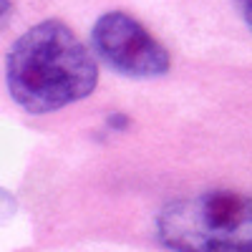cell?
<instances>
[{
  "label": "cell",
  "mask_w": 252,
  "mask_h": 252,
  "mask_svg": "<svg viewBox=\"0 0 252 252\" xmlns=\"http://www.w3.org/2000/svg\"><path fill=\"white\" fill-rule=\"evenodd\" d=\"M5 83L18 106L38 116L91 96L98 83V66L66 23L43 20L10 46Z\"/></svg>",
  "instance_id": "cell-1"
},
{
  "label": "cell",
  "mask_w": 252,
  "mask_h": 252,
  "mask_svg": "<svg viewBox=\"0 0 252 252\" xmlns=\"http://www.w3.org/2000/svg\"><path fill=\"white\" fill-rule=\"evenodd\" d=\"M157 237L172 252H252V197L217 189L174 199L157 217Z\"/></svg>",
  "instance_id": "cell-2"
},
{
  "label": "cell",
  "mask_w": 252,
  "mask_h": 252,
  "mask_svg": "<svg viewBox=\"0 0 252 252\" xmlns=\"http://www.w3.org/2000/svg\"><path fill=\"white\" fill-rule=\"evenodd\" d=\"M91 46L98 58L121 76L157 78L172 66L169 51L136 18L121 10L103 13L91 31Z\"/></svg>",
  "instance_id": "cell-3"
},
{
  "label": "cell",
  "mask_w": 252,
  "mask_h": 252,
  "mask_svg": "<svg viewBox=\"0 0 252 252\" xmlns=\"http://www.w3.org/2000/svg\"><path fill=\"white\" fill-rule=\"evenodd\" d=\"M15 212V197L8 192V189L0 187V220H8Z\"/></svg>",
  "instance_id": "cell-4"
},
{
  "label": "cell",
  "mask_w": 252,
  "mask_h": 252,
  "mask_svg": "<svg viewBox=\"0 0 252 252\" xmlns=\"http://www.w3.org/2000/svg\"><path fill=\"white\" fill-rule=\"evenodd\" d=\"M106 124L111 126V129L114 131H124L126 129V126H129L131 121H129V116H126V114H111L109 119H106Z\"/></svg>",
  "instance_id": "cell-5"
},
{
  "label": "cell",
  "mask_w": 252,
  "mask_h": 252,
  "mask_svg": "<svg viewBox=\"0 0 252 252\" xmlns=\"http://www.w3.org/2000/svg\"><path fill=\"white\" fill-rule=\"evenodd\" d=\"M237 8H240V13H242V18H245V23H247L250 31H252V0H237Z\"/></svg>",
  "instance_id": "cell-6"
},
{
  "label": "cell",
  "mask_w": 252,
  "mask_h": 252,
  "mask_svg": "<svg viewBox=\"0 0 252 252\" xmlns=\"http://www.w3.org/2000/svg\"><path fill=\"white\" fill-rule=\"evenodd\" d=\"M13 13V3L10 0H0V23H5V18Z\"/></svg>",
  "instance_id": "cell-7"
}]
</instances>
